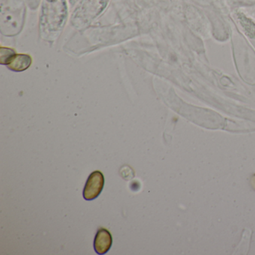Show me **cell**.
Here are the masks:
<instances>
[{
	"mask_svg": "<svg viewBox=\"0 0 255 255\" xmlns=\"http://www.w3.org/2000/svg\"><path fill=\"white\" fill-rule=\"evenodd\" d=\"M104 177L101 171H95L92 172L86 181L83 197L86 201H92L101 195L104 189Z\"/></svg>",
	"mask_w": 255,
	"mask_h": 255,
	"instance_id": "1",
	"label": "cell"
},
{
	"mask_svg": "<svg viewBox=\"0 0 255 255\" xmlns=\"http://www.w3.org/2000/svg\"><path fill=\"white\" fill-rule=\"evenodd\" d=\"M113 237L111 233L105 228H100L95 236L94 248L98 255H105L111 249Z\"/></svg>",
	"mask_w": 255,
	"mask_h": 255,
	"instance_id": "2",
	"label": "cell"
},
{
	"mask_svg": "<svg viewBox=\"0 0 255 255\" xmlns=\"http://www.w3.org/2000/svg\"><path fill=\"white\" fill-rule=\"evenodd\" d=\"M31 64H32V58L29 55L15 54L11 58L7 65L11 71L20 72L28 69L30 67Z\"/></svg>",
	"mask_w": 255,
	"mask_h": 255,
	"instance_id": "3",
	"label": "cell"
}]
</instances>
